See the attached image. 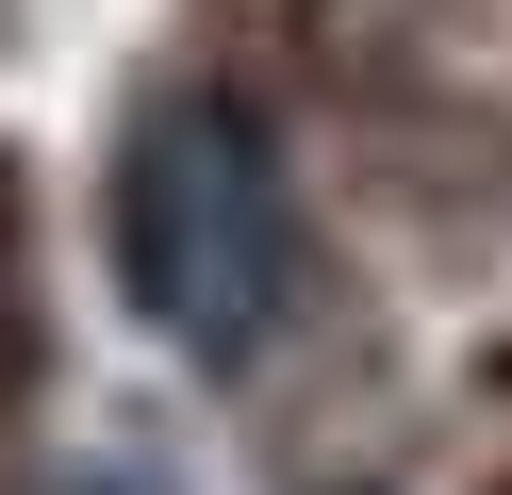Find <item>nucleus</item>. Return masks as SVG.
<instances>
[{"mask_svg": "<svg viewBox=\"0 0 512 495\" xmlns=\"http://www.w3.org/2000/svg\"><path fill=\"white\" fill-rule=\"evenodd\" d=\"M116 281L199 363H248L298 314V198H281L265 116H232V99H149L133 116V149H116Z\"/></svg>", "mask_w": 512, "mask_h": 495, "instance_id": "f257e3e1", "label": "nucleus"}]
</instances>
